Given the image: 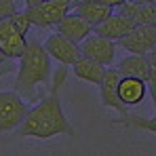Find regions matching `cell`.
<instances>
[{
    "label": "cell",
    "mask_w": 156,
    "mask_h": 156,
    "mask_svg": "<svg viewBox=\"0 0 156 156\" xmlns=\"http://www.w3.org/2000/svg\"><path fill=\"white\" fill-rule=\"evenodd\" d=\"M66 78H68V66H61L53 74V84L49 95L38 105L30 108L23 122L17 127L19 137L51 139V137H57V135H70V137L76 135V129L66 118L63 108H61V99H59V91H61Z\"/></svg>",
    "instance_id": "1"
},
{
    "label": "cell",
    "mask_w": 156,
    "mask_h": 156,
    "mask_svg": "<svg viewBox=\"0 0 156 156\" xmlns=\"http://www.w3.org/2000/svg\"><path fill=\"white\" fill-rule=\"evenodd\" d=\"M51 55L38 38H30L23 55L19 57V70L15 78V91L26 95L30 101L36 99V87L51 80Z\"/></svg>",
    "instance_id": "2"
},
{
    "label": "cell",
    "mask_w": 156,
    "mask_h": 156,
    "mask_svg": "<svg viewBox=\"0 0 156 156\" xmlns=\"http://www.w3.org/2000/svg\"><path fill=\"white\" fill-rule=\"evenodd\" d=\"M72 4H74V0H42L34 6H26L23 11L34 27L47 30V27L57 26L63 19V15H68L72 11Z\"/></svg>",
    "instance_id": "3"
},
{
    "label": "cell",
    "mask_w": 156,
    "mask_h": 156,
    "mask_svg": "<svg viewBox=\"0 0 156 156\" xmlns=\"http://www.w3.org/2000/svg\"><path fill=\"white\" fill-rule=\"evenodd\" d=\"M27 112L30 105L21 99L17 91H0V133L17 129Z\"/></svg>",
    "instance_id": "4"
},
{
    "label": "cell",
    "mask_w": 156,
    "mask_h": 156,
    "mask_svg": "<svg viewBox=\"0 0 156 156\" xmlns=\"http://www.w3.org/2000/svg\"><path fill=\"white\" fill-rule=\"evenodd\" d=\"M44 49L49 51L55 61H59L61 66H74L78 59L82 57V51H80V44L74 42V40H70V38H66L63 34H59V32H55L51 36H47V40H44Z\"/></svg>",
    "instance_id": "5"
},
{
    "label": "cell",
    "mask_w": 156,
    "mask_h": 156,
    "mask_svg": "<svg viewBox=\"0 0 156 156\" xmlns=\"http://www.w3.org/2000/svg\"><path fill=\"white\" fill-rule=\"evenodd\" d=\"M118 47H122L127 53L148 55L156 49V26H135L125 38L118 40Z\"/></svg>",
    "instance_id": "6"
},
{
    "label": "cell",
    "mask_w": 156,
    "mask_h": 156,
    "mask_svg": "<svg viewBox=\"0 0 156 156\" xmlns=\"http://www.w3.org/2000/svg\"><path fill=\"white\" fill-rule=\"evenodd\" d=\"M120 78H122V74L118 72V68L116 70H112V68L105 70L104 80L99 82V97H101V104L105 108H112L120 116H127L129 114V105L122 104V99L118 95V82H120Z\"/></svg>",
    "instance_id": "7"
},
{
    "label": "cell",
    "mask_w": 156,
    "mask_h": 156,
    "mask_svg": "<svg viewBox=\"0 0 156 156\" xmlns=\"http://www.w3.org/2000/svg\"><path fill=\"white\" fill-rule=\"evenodd\" d=\"M80 51H82V55H87L104 66H110L116 57V40H110V38L93 32L91 36H87L80 42Z\"/></svg>",
    "instance_id": "8"
},
{
    "label": "cell",
    "mask_w": 156,
    "mask_h": 156,
    "mask_svg": "<svg viewBox=\"0 0 156 156\" xmlns=\"http://www.w3.org/2000/svg\"><path fill=\"white\" fill-rule=\"evenodd\" d=\"M27 47V40H26V34H21L13 19H2L0 21V49L6 53L9 59H19L23 51Z\"/></svg>",
    "instance_id": "9"
},
{
    "label": "cell",
    "mask_w": 156,
    "mask_h": 156,
    "mask_svg": "<svg viewBox=\"0 0 156 156\" xmlns=\"http://www.w3.org/2000/svg\"><path fill=\"white\" fill-rule=\"evenodd\" d=\"M55 32L63 34L66 38L74 40V42H82L87 36L93 34V23H89L84 17H80L76 11H70L68 15H63V19L55 26Z\"/></svg>",
    "instance_id": "10"
},
{
    "label": "cell",
    "mask_w": 156,
    "mask_h": 156,
    "mask_svg": "<svg viewBox=\"0 0 156 156\" xmlns=\"http://www.w3.org/2000/svg\"><path fill=\"white\" fill-rule=\"evenodd\" d=\"M133 27H135V21L118 11V13H112V15H110L108 19H104L101 23H97V26L93 27V32L118 42L120 38H125V36L129 34Z\"/></svg>",
    "instance_id": "11"
},
{
    "label": "cell",
    "mask_w": 156,
    "mask_h": 156,
    "mask_svg": "<svg viewBox=\"0 0 156 156\" xmlns=\"http://www.w3.org/2000/svg\"><path fill=\"white\" fill-rule=\"evenodd\" d=\"M118 11L127 15L129 19H133L135 26H156V4L127 0L125 4L118 6Z\"/></svg>",
    "instance_id": "12"
},
{
    "label": "cell",
    "mask_w": 156,
    "mask_h": 156,
    "mask_svg": "<svg viewBox=\"0 0 156 156\" xmlns=\"http://www.w3.org/2000/svg\"><path fill=\"white\" fill-rule=\"evenodd\" d=\"M148 93V82L137 76H122L118 82V95L122 104L127 105H139Z\"/></svg>",
    "instance_id": "13"
},
{
    "label": "cell",
    "mask_w": 156,
    "mask_h": 156,
    "mask_svg": "<svg viewBox=\"0 0 156 156\" xmlns=\"http://www.w3.org/2000/svg\"><path fill=\"white\" fill-rule=\"evenodd\" d=\"M116 68L122 76H137V78H144V80H148L150 72L154 70L148 55H141V53H129L127 57H122L118 61Z\"/></svg>",
    "instance_id": "14"
},
{
    "label": "cell",
    "mask_w": 156,
    "mask_h": 156,
    "mask_svg": "<svg viewBox=\"0 0 156 156\" xmlns=\"http://www.w3.org/2000/svg\"><path fill=\"white\" fill-rule=\"evenodd\" d=\"M72 11H76L78 15L84 17L89 23H93V27L97 26V23H101L104 19H108L114 13L112 6L101 4V2H95V0H74Z\"/></svg>",
    "instance_id": "15"
},
{
    "label": "cell",
    "mask_w": 156,
    "mask_h": 156,
    "mask_svg": "<svg viewBox=\"0 0 156 156\" xmlns=\"http://www.w3.org/2000/svg\"><path fill=\"white\" fill-rule=\"evenodd\" d=\"M105 70H108V66L95 61V59H91V57H87V55H82L76 63L72 66V72H74L76 78L84 80V82H91V84H97V87H99V82L104 80Z\"/></svg>",
    "instance_id": "16"
},
{
    "label": "cell",
    "mask_w": 156,
    "mask_h": 156,
    "mask_svg": "<svg viewBox=\"0 0 156 156\" xmlns=\"http://www.w3.org/2000/svg\"><path fill=\"white\" fill-rule=\"evenodd\" d=\"M112 125H118V127H125V129L148 131V133L156 135V114L154 118H141V116H135V114H127L118 120H112Z\"/></svg>",
    "instance_id": "17"
},
{
    "label": "cell",
    "mask_w": 156,
    "mask_h": 156,
    "mask_svg": "<svg viewBox=\"0 0 156 156\" xmlns=\"http://www.w3.org/2000/svg\"><path fill=\"white\" fill-rule=\"evenodd\" d=\"M13 23H15V27L21 32V34H30V30H32V21H30V17L26 15V11H19V13H15L13 17Z\"/></svg>",
    "instance_id": "18"
},
{
    "label": "cell",
    "mask_w": 156,
    "mask_h": 156,
    "mask_svg": "<svg viewBox=\"0 0 156 156\" xmlns=\"http://www.w3.org/2000/svg\"><path fill=\"white\" fill-rule=\"evenodd\" d=\"M19 2L17 0H0V21L13 17L15 13H19Z\"/></svg>",
    "instance_id": "19"
},
{
    "label": "cell",
    "mask_w": 156,
    "mask_h": 156,
    "mask_svg": "<svg viewBox=\"0 0 156 156\" xmlns=\"http://www.w3.org/2000/svg\"><path fill=\"white\" fill-rule=\"evenodd\" d=\"M148 93H150V97H152V104H154V112H156V68L150 72V76H148Z\"/></svg>",
    "instance_id": "20"
},
{
    "label": "cell",
    "mask_w": 156,
    "mask_h": 156,
    "mask_svg": "<svg viewBox=\"0 0 156 156\" xmlns=\"http://www.w3.org/2000/svg\"><path fill=\"white\" fill-rule=\"evenodd\" d=\"M95 2H101V4H108V6H112V9H118L120 4H125L127 0H95Z\"/></svg>",
    "instance_id": "21"
},
{
    "label": "cell",
    "mask_w": 156,
    "mask_h": 156,
    "mask_svg": "<svg viewBox=\"0 0 156 156\" xmlns=\"http://www.w3.org/2000/svg\"><path fill=\"white\" fill-rule=\"evenodd\" d=\"M6 61H9V57H6V53L0 49V74H4L6 72Z\"/></svg>",
    "instance_id": "22"
},
{
    "label": "cell",
    "mask_w": 156,
    "mask_h": 156,
    "mask_svg": "<svg viewBox=\"0 0 156 156\" xmlns=\"http://www.w3.org/2000/svg\"><path fill=\"white\" fill-rule=\"evenodd\" d=\"M148 59H150V63H152V66L156 68V49H154V51H150V53H148Z\"/></svg>",
    "instance_id": "23"
},
{
    "label": "cell",
    "mask_w": 156,
    "mask_h": 156,
    "mask_svg": "<svg viewBox=\"0 0 156 156\" xmlns=\"http://www.w3.org/2000/svg\"><path fill=\"white\" fill-rule=\"evenodd\" d=\"M38 2H42V0H23L26 6H34V4H38Z\"/></svg>",
    "instance_id": "24"
},
{
    "label": "cell",
    "mask_w": 156,
    "mask_h": 156,
    "mask_svg": "<svg viewBox=\"0 0 156 156\" xmlns=\"http://www.w3.org/2000/svg\"><path fill=\"white\" fill-rule=\"evenodd\" d=\"M135 2H150V4H156V0H135Z\"/></svg>",
    "instance_id": "25"
}]
</instances>
